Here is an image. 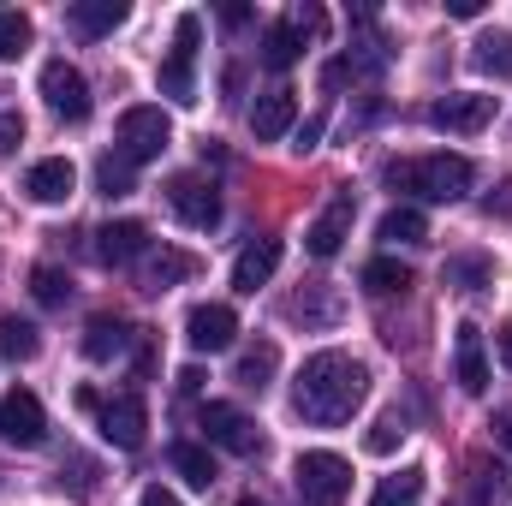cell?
I'll list each match as a JSON object with an SVG mask.
<instances>
[{"instance_id":"4","label":"cell","mask_w":512,"mask_h":506,"mask_svg":"<svg viewBox=\"0 0 512 506\" xmlns=\"http://www.w3.org/2000/svg\"><path fill=\"white\" fill-rule=\"evenodd\" d=\"M197 42H203V18L197 12H185L179 24H173V54L161 60V96H173V102H197Z\"/></svg>"},{"instance_id":"16","label":"cell","mask_w":512,"mask_h":506,"mask_svg":"<svg viewBox=\"0 0 512 506\" xmlns=\"http://www.w3.org/2000/svg\"><path fill=\"white\" fill-rule=\"evenodd\" d=\"M292 120H298V102H292V90L280 84V90H262L251 108V137L256 143H280L286 131H292Z\"/></svg>"},{"instance_id":"29","label":"cell","mask_w":512,"mask_h":506,"mask_svg":"<svg viewBox=\"0 0 512 506\" xmlns=\"http://www.w3.org/2000/svg\"><path fill=\"white\" fill-rule=\"evenodd\" d=\"M96 191H102L108 203L137 191V179H131V161H126V155H102V161H96Z\"/></svg>"},{"instance_id":"32","label":"cell","mask_w":512,"mask_h":506,"mask_svg":"<svg viewBox=\"0 0 512 506\" xmlns=\"http://www.w3.org/2000/svg\"><path fill=\"white\" fill-rule=\"evenodd\" d=\"M405 435H411V429H405V417H399V411H387V417H376V429L364 435V447H370L376 459H387V453H393Z\"/></svg>"},{"instance_id":"30","label":"cell","mask_w":512,"mask_h":506,"mask_svg":"<svg viewBox=\"0 0 512 506\" xmlns=\"http://www.w3.org/2000/svg\"><path fill=\"white\" fill-rule=\"evenodd\" d=\"M30 42H36V24H30L24 12H0V66H6V60H18Z\"/></svg>"},{"instance_id":"28","label":"cell","mask_w":512,"mask_h":506,"mask_svg":"<svg viewBox=\"0 0 512 506\" xmlns=\"http://www.w3.org/2000/svg\"><path fill=\"white\" fill-rule=\"evenodd\" d=\"M411 286V268L405 262H393V256H376V262H364V292H376V298H393V292H405Z\"/></svg>"},{"instance_id":"41","label":"cell","mask_w":512,"mask_h":506,"mask_svg":"<svg viewBox=\"0 0 512 506\" xmlns=\"http://www.w3.org/2000/svg\"><path fill=\"white\" fill-rule=\"evenodd\" d=\"M292 137H298L292 149H316V137H322V114H316V120H304V126L292 131Z\"/></svg>"},{"instance_id":"13","label":"cell","mask_w":512,"mask_h":506,"mask_svg":"<svg viewBox=\"0 0 512 506\" xmlns=\"http://www.w3.org/2000/svg\"><path fill=\"white\" fill-rule=\"evenodd\" d=\"M72 191H78V167H72L66 155H48V161H36V167L24 173V197H30V203H42V209L66 203Z\"/></svg>"},{"instance_id":"20","label":"cell","mask_w":512,"mask_h":506,"mask_svg":"<svg viewBox=\"0 0 512 506\" xmlns=\"http://www.w3.org/2000/svg\"><path fill=\"white\" fill-rule=\"evenodd\" d=\"M66 24L78 30V36H108V30H120L126 24V0H78L72 12H66Z\"/></svg>"},{"instance_id":"22","label":"cell","mask_w":512,"mask_h":506,"mask_svg":"<svg viewBox=\"0 0 512 506\" xmlns=\"http://www.w3.org/2000/svg\"><path fill=\"white\" fill-rule=\"evenodd\" d=\"M274 370H280V346H274V340H256V346H245V352H239V370H233V381H239V387H251V393H262V387L274 381Z\"/></svg>"},{"instance_id":"25","label":"cell","mask_w":512,"mask_h":506,"mask_svg":"<svg viewBox=\"0 0 512 506\" xmlns=\"http://www.w3.org/2000/svg\"><path fill=\"white\" fill-rule=\"evenodd\" d=\"M382 239L387 245H429V221H423V209L393 203V209L382 215Z\"/></svg>"},{"instance_id":"15","label":"cell","mask_w":512,"mask_h":506,"mask_svg":"<svg viewBox=\"0 0 512 506\" xmlns=\"http://www.w3.org/2000/svg\"><path fill=\"white\" fill-rule=\"evenodd\" d=\"M143 429H149V405L137 399V393H120V399H108L102 405V435L114 441V447H143Z\"/></svg>"},{"instance_id":"39","label":"cell","mask_w":512,"mask_h":506,"mask_svg":"<svg viewBox=\"0 0 512 506\" xmlns=\"http://www.w3.org/2000/svg\"><path fill=\"white\" fill-rule=\"evenodd\" d=\"M137 506H185V501H179L173 489H161V483H149V489L137 495Z\"/></svg>"},{"instance_id":"36","label":"cell","mask_w":512,"mask_h":506,"mask_svg":"<svg viewBox=\"0 0 512 506\" xmlns=\"http://www.w3.org/2000/svg\"><path fill=\"white\" fill-rule=\"evenodd\" d=\"M286 18L298 24V36H322V30H328V18H322V6H292Z\"/></svg>"},{"instance_id":"19","label":"cell","mask_w":512,"mask_h":506,"mask_svg":"<svg viewBox=\"0 0 512 506\" xmlns=\"http://www.w3.org/2000/svg\"><path fill=\"white\" fill-rule=\"evenodd\" d=\"M274 268H280V239H251L239 251V262H233V286L239 292H256V286L274 280Z\"/></svg>"},{"instance_id":"43","label":"cell","mask_w":512,"mask_h":506,"mask_svg":"<svg viewBox=\"0 0 512 506\" xmlns=\"http://www.w3.org/2000/svg\"><path fill=\"white\" fill-rule=\"evenodd\" d=\"M483 12V0H447V18H477Z\"/></svg>"},{"instance_id":"33","label":"cell","mask_w":512,"mask_h":506,"mask_svg":"<svg viewBox=\"0 0 512 506\" xmlns=\"http://www.w3.org/2000/svg\"><path fill=\"white\" fill-rule=\"evenodd\" d=\"M477 66L495 72V78H512V36H501V30L483 36V42H477Z\"/></svg>"},{"instance_id":"26","label":"cell","mask_w":512,"mask_h":506,"mask_svg":"<svg viewBox=\"0 0 512 506\" xmlns=\"http://www.w3.org/2000/svg\"><path fill=\"white\" fill-rule=\"evenodd\" d=\"M42 352V334H36V322H24V316H0V358H12V364H30Z\"/></svg>"},{"instance_id":"1","label":"cell","mask_w":512,"mask_h":506,"mask_svg":"<svg viewBox=\"0 0 512 506\" xmlns=\"http://www.w3.org/2000/svg\"><path fill=\"white\" fill-rule=\"evenodd\" d=\"M364 393H370V370H364L358 358H346V352H316V358H304V370L292 381V411H298L304 423L334 429V423H352V411L364 405Z\"/></svg>"},{"instance_id":"8","label":"cell","mask_w":512,"mask_h":506,"mask_svg":"<svg viewBox=\"0 0 512 506\" xmlns=\"http://www.w3.org/2000/svg\"><path fill=\"white\" fill-rule=\"evenodd\" d=\"M203 429H209L215 447H227V453H239V459L262 453V429H256L239 405H227V399H209V405H203Z\"/></svg>"},{"instance_id":"24","label":"cell","mask_w":512,"mask_h":506,"mask_svg":"<svg viewBox=\"0 0 512 506\" xmlns=\"http://www.w3.org/2000/svg\"><path fill=\"white\" fill-rule=\"evenodd\" d=\"M167 459H173V471H179L191 489H215V477H221V471H215V459H209V447H197V441H173V453H167Z\"/></svg>"},{"instance_id":"2","label":"cell","mask_w":512,"mask_h":506,"mask_svg":"<svg viewBox=\"0 0 512 506\" xmlns=\"http://www.w3.org/2000/svg\"><path fill=\"white\" fill-rule=\"evenodd\" d=\"M393 191L429 197V203H459L471 191V161L465 155H417V161H393L387 167Z\"/></svg>"},{"instance_id":"38","label":"cell","mask_w":512,"mask_h":506,"mask_svg":"<svg viewBox=\"0 0 512 506\" xmlns=\"http://www.w3.org/2000/svg\"><path fill=\"white\" fill-rule=\"evenodd\" d=\"M18 143H24V120H18V114H0V161H6Z\"/></svg>"},{"instance_id":"6","label":"cell","mask_w":512,"mask_h":506,"mask_svg":"<svg viewBox=\"0 0 512 506\" xmlns=\"http://www.w3.org/2000/svg\"><path fill=\"white\" fill-rule=\"evenodd\" d=\"M167 209H173L185 227H197V233L221 227V197H215V185H209L203 173H173V179H167Z\"/></svg>"},{"instance_id":"9","label":"cell","mask_w":512,"mask_h":506,"mask_svg":"<svg viewBox=\"0 0 512 506\" xmlns=\"http://www.w3.org/2000/svg\"><path fill=\"white\" fill-rule=\"evenodd\" d=\"M42 435H48L42 399L24 393V387H12V393L0 399V441H12V447H42Z\"/></svg>"},{"instance_id":"35","label":"cell","mask_w":512,"mask_h":506,"mask_svg":"<svg viewBox=\"0 0 512 506\" xmlns=\"http://www.w3.org/2000/svg\"><path fill=\"white\" fill-rule=\"evenodd\" d=\"M489 274H495V268H489L483 256H459V262H447V280H453V286H465V292H477Z\"/></svg>"},{"instance_id":"44","label":"cell","mask_w":512,"mask_h":506,"mask_svg":"<svg viewBox=\"0 0 512 506\" xmlns=\"http://www.w3.org/2000/svg\"><path fill=\"white\" fill-rule=\"evenodd\" d=\"M179 393H203V370H179Z\"/></svg>"},{"instance_id":"40","label":"cell","mask_w":512,"mask_h":506,"mask_svg":"<svg viewBox=\"0 0 512 506\" xmlns=\"http://www.w3.org/2000/svg\"><path fill=\"white\" fill-rule=\"evenodd\" d=\"M489 429H495V441L512 453V405H501V411H495V423H489Z\"/></svg>"},{"instance_id":"23","label":"cell","mask_w":512,"mask_h":506,"mask_svg":"<svg viewBox=\"0 0 512 506\" xmlns=\"http://www.w3.org/2000/svg\"><path fill=\"white\" fill-rule=\"evenodd\" d=\"M298 54H304L298 24H292V18L268 24V36H262V66H268V72H286V66H298Z\"/></svg>"},{"instance_id":"31","label":"cell","mask_w":512,"mask_h":506,"mask_svg":"<svg viewBox=\"0 0 512 506\" xmlns=\"http://www.w3.org/2000/svg\"><path fill=\"white\" fill-rule=\"evenodd\" d=\"M471 501L477 506H507L512 501V483L501 465H477V483H471Z\"/></svg>"},{"instance_id":"12","label":"cell","mask_w":512,"mask_h":506,"mask_svg":"<svg viewBox=\"0 0 512 506\" xmlns=\"http://www.w3.org/2000/svg\"><path fill=\"white\" fill-rule=\"evenodd\" d=\"M233 340H239L233 304H197V310L185 316V346H191V352H227Z\"/></svg>"},{"instance_id":"7","label":"cell","mask_w":512,"mask_h":506,"mask_svg":"<svg viewBox=\"0 0 512 506\" xmlns=\"http://www.w3.org/2000/svg\"><path fill=\"white\" fill-rule=\"evenodd\" d=\"M167 143H173V126H167L161 108H126L120 114V155H126L131 167L137 161H155Z\"/></svg>"},{"instance_id":"45","label":"cell","mask_w":512,"mask_h":506,"mask_svg":"<svg viewBox=\"0 0 512 506\" xmlns=\"http://www.w3.org/2000/svg\"><path fill=\"white\" fill-rule=\"evenodd\" d=\"M239 506H268V501H256V495H251V501H239Z\"/></svg>"},{"instance_id":"14","label":"cell","mask_w":512,"mask_h":506,"mask_svg":"<svg viewBox=\"0 0 512 506\" xmlns=\"http://www.w3.org/2000/svg\"><path fill=\"white\" fill-rule=\"evenodd\" d=\"M197 274V256L191 251H173V245H149L143 251V262H137V286L143 292H167V286H179V280H191Z\"/></svg>"},{"instance_id":"42","label":"cell","mask_w":512,"mask_h":506,"mask_svg":"<svg viewBox=\"0 0 512 506\" xmlns=\"http://www.w3.org/2000/svg\"><path fill=\"white\" fill-rule=\"evenodd\" d=\"M495 352H501V364H507V376H512V322L495 328Z\"/></svg>"},{"instance_id":"27","label":"cell","mask_w":512,"mask_h":506,"mask_svg":"<svg viewBox=\"0 0 512 506\" xmlns=\"http://www.w3.org/2000/svg\"><path fill=\"white\" fill-rule=\"evenodd\" d=\"M423 471L417 465H405V471H393V477H382V489H376V501L370 506H423Z\"/></svg>"},{"instance_id":"34","label":"cell","mask_w":512,"mask_h":506,"mask_svg":"<svg viewBox=\"0 0 512 506\" xmlns=\"http://www.w3.org/2000/svg\"><path fill=\"white\" fill-rule=\"evenodd\" d=\"M30 292H36V304H66L72 298V280L60 268H36L30 274Z\"/></svg>"},{"instance_id":"37","label":"cell","mask_w":512,"mask_h":506,"mask_svg":"<svg viewBox=\"0 0 512 506\" xmlns=\"http://www.w3.org/2000/svg\"><path fill=\"white\" fill-rule=\"evenodd\" d=\"M292 316H304V322H334V304L304 292V298H292Z\"/></svg>"},{"instance_id":"18","label":"cell","mask_w":512,"mask_h":506,"mask_svg":"<svg viewBox=\"0 0 512 506\" xmlns=\"http://www.w3.org/2000/svg\"><path fill=\"white\" fill-rule=\"evenodd\" d=\"M453 370H459V387L465 393H489V352H483V334L465 322L459 340H453Z\"/></svg>"},{"instance_id":"11","label":"cell","mask_w":512,"mask_h":506,"mask_svg":"<svg viewBox=\"0 0 512 506\" xmlns=\"http://www.w3.org/2000/svg\"><path fill=\"white\" fill-rule=\"evenodd\" d=\"M352 221H358V203H352V191H340V197H328V209L310 221V233H304V251L310 256H340V245L352 239Z\"/></svg>"},{"instance_id":"10","label":"cell","mask_w":512,"mask_h":506,"mask_svg":"<svg viewBox=\"0 0 512 506\" xmlns=\"http://www.w3.org/2000/svg\"><path fill=\"white\" fill-rule=\"evenodd\" d=\"M489 120H495V96H483V90H459V96H441V102L429 108V126L435 131H459V137L483 131Z\"/></svg>"},{"instance_id":"5","label":"cell","mask_w":512,"mask_h":506,"mask_svg":"<svg viewBox=\"0 0 512 506\" xmlns=\"http://www.w3.org/2000/svg\"><path fill=\"white\" fill-rule=\"evenodd\" d=\"M42 102H48L54 120L84 126V120H90V84H84V72H78L72 60H48V66H42Z\"/></svg>"},{"instance_id":"3","label":"cell","mask_w":512,"mask_h":506,"mask_svg":"<svg viewBox=\"0 0 512 506\" xmlns=\"http://www.w3.org/2000/svg\"><path fill=\"white\" fill-rule=\"evenodd\" d=\"M292 483H298L304 506H346V495H352V465L340 453H322L316 447V453H298Z\"/></svg>"},{"instance_id":"17","label":"cell","mask_w":512,"mask_h":506,"mask_svg":"<svg viewBox=\"0 0 512 506\" xmlns=\"http://www.w3.org/2000/svg\"><path fill=\"white\" fill-rule=\"evenodd\" d=\"M143 251H149V227H143V221H114V227L96 233V256H102L108 268L143 262Z\"/></svg>"},{"instance_id":"21","label":"cell","mask_w":512,"mask_h":506,"mask_svg":"<svg viewBox=\"0 0 512 506\" xmlns=\"http://www.w3.org/2000/svg\"><path fill=\"white\" fill-rule=\"evenodd\" d=\"M131 346V328L120 316H90V328H84V358L90 364H108V358H120Z\"/></svg>"}]
</instances>
